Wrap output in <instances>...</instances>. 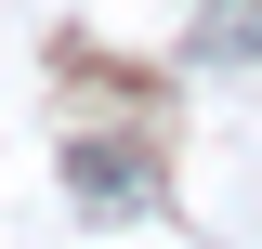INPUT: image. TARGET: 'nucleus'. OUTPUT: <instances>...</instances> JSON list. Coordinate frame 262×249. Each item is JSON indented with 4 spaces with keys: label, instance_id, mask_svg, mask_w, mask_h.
<instances>
[{
    "label": "nucleus",
    "instance_id": "1",
    "mask_svg": "<svg viewBox=\"0 0 262 249\" xmlns=\"http://www.w3.org/2000/svg\"><path fill=\"white\" fill-rule=\"evenodd\" d=\"M66 184L92 197V210H144V197H158V171H144V157H118V144H79V157H66Z\"/></svg>",
    "mask_w": 262,
    "mask_h": 249
},
{
    "label": "nucleus",
    "instance_id": "2",
    "mask_svg": "<svg viewBox=\"0 0 262 249\" xmlns=\"http://www.w3.org/2000/svg\"><path fill=\"white\" fill-rule=\"evenodd\" d=\"M196 39H210L223 66H249V53H262V0H210V27H196Z\"/></svg>",
    "mask_w": 262,
    "mask_h": 249
}]
</instances>
